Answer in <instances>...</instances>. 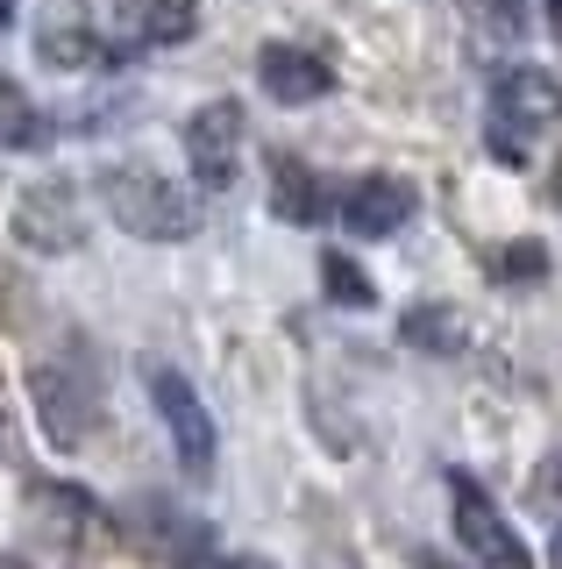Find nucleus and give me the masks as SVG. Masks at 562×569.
Listing matches in <instances>:
<instances>
[{"mask_svg": "<svg viewBox=\"0 0 562 569\" xmlns=\"http://www.w3.org/2000/svg\"><path fill=\"white\" fill-rule=\"evenodd\" d=\"M491 121L513 136H534L549 121H562V79L549 64H505L491 79Z\"/></svg>", "mask_w": 562, "mask_h": 569, "instance_id": "nucleus-7", "label": "nucleus"}, {"mask_svg": "<svg viewBox=\"0 0 562 569\" xmlns=\"http://www.w3.org/2000/svg\"><path fill=\"white\" fill-rule=\"evenodd\" d=\"M257 79H263V93L278 107H313V100L335 93V64H328L321 50H307V43H263L257 50Z\"/></svg>", "mask_w": 562, "mask_h": 569, "instance_id": "nucleus-9", "label": "nucleus"}, {"mask_svg": "<svg viewBox=\"0 0 562 569\" xmlns=\"http://www.w3.org/2000/svg\"><path fill=\"white\" fill-rule=\"evenodd\" d=\"M449 498H455V541H463V548H470V556H478L484 569H534L526 541L513 533V520H505V512L491 506V491H484V485L455 477Z\"/></svg>", "mask_w": 562, "mask_h": 569, "instance_id": "nucleus-6", "label": "nucleus"}, {"mask_svg": "<svg viewBox=\"0 0 562 569\" xmlns=\"http://www.w3.org/2000/svg\"><path fill=\"white\" fill-rule=\"evenodd\" d=\"M37 58L43 64H58V71H100V64H114V58H129L121 43H108L93 22H50L37 36Z\"/></svg>", "mask_w": 562, "mask_h": 569, "instance_id": "nucleus-12", "label": "nucleus"}, {"mask_svg": "<svg viewBox=\"0 0 562 569\" xmlns=\"http://www.w3.org/2000/svg\"><path fill=\"white\" fill-rule=\"evenodd\" d=\"M242 100H207L185 114V164H192V186L200 192H228L242 178Z\"/></svg>", "mask_w": 562, "mask_h": 569, "instance_id": "nucleus-2", "label": "nucleus"}, {"mask_svg": "<svg viewBox=\"0 0 562 569\" xmlns=\"http://www.w3.org/2000/svg\"><path fill=\"white\" fill-rule=\"evenodd\" d=\"M100 207L114 213L121 236L136 242H185L200 236V192H185L179 178L150 164H108L100 171Z\"/></svg>", "mask_w": 562, "mask_h": 569, "instance_id": "nucleus-1", "label": "nucleus"}, {"mask_svg": "<svg viewBox=\"0 0 562 569\" xmlns=\"http://www.w3.org/2000/svg\"><path fill=\"white\" fill-rule=\"evenodd\" d=\"M228 569H278V562H263V556H235Z\"/></svg>", "mask_w": 562, "mask_h": 569, "instance_id": "nucleus-18", "label": "nucleus"}, {"mask_svg": "<svg viewBox=\"0 0 562 569\" xmlns=\"http://www.w3.org/2000/svg\"><path fill=\"white\" fill-rule=\"evenodd\" d=\"M491 278H505V284H534V278H549V242H505L499 257H491Z\"/></svg>", "mask_w": 562, "mask_h": 569, "instance_id": "nucleus-17", "label": "nucleus"}, {"mask_svg": "<svg viewBox=\"0 0 562 569\" xmlns=\"http://www.w3.org/2000/svg\"><path fill=\"white\" fill-rule=\"evenodd\" d=\"M0 569H29V562H22V556H0Z\"/></svg>", "mask_w": 562, "mask_h": 569, "instance_id": "nucleus-22", "label": "nucleus"}, {"mask_svg": "<svg viewBox=\"0 0 562 569\" xmlns=\"http://www.w3.org/2000/svg\"><path fill=\"white\" fill-rule=\"evenodd\" d=\"M463 8V22L491 36V43H520V29H526V14H520V0H455Z\"/></svg>", "mask_w": 562, "mask_h": 569, "instance_id": "nucleus-15", "label": "nucleus"}, {"mask_svg": "<svg viewBox=\"0 0 562 569\" xmlns=\"http://www.w3.org/2000/svg\"><path fill=\"white\" fill-rule=\"evenodd\" d=\"M399 335H407V349H420V356H463L470 349V320L455 307H413L399 320Z\"/></svg>", "mask_w": 562, "mask_h": 569, "instance_id": "nucleus-13", "label": "nucleus"}, {"mask_svg": "<svg viewBox=\"0 0 562 569\" xmlns=\"http://www.w3.org/2000/svg\"><path fill=\"white\" fill-rule=\"evenodd\" d=\"M0 462H8V435H0Z\"/></svg>", "mask_w": 562, "mask_h": 569, "instance_id": "nucleus-23", "label": "nucleus"}, {"mask_svg": "<svg viewBox=\"0 0 562 569\" xmlns=\"http://www.w3.org/2000/svg\"><path fill=\"white\" fill-rule=\"evenodd\" d=\"M541 8H549V29H562V0H541Z\"/></svg>", "mask_w": 562, "mask_h": 569, "instance_id": "nucleus-20", "label": "nucleus"}, {"mask_svg": "<svg viewBox=\"0 0 562 569\" xmlns=\"http://www.w3.org/2000/svg\"><path fill=\"white\" fill-rule=\"evenodd\" d=\"M321 284H328V299L335 307H371V278L357 271V257H342V249H321Z\"/></svg>", "mask_w": 562, "mask_h": 569, "instance_id": "nucleus-16", "label": "nucleus"}, {"mask_svg": "<svg viewBox=\"0 0 562 569\" xmlns=\"http://www.w3.org/2000/svg\"><path fill=\"white\" fill-rule=\"evenodd\" d=\"M263 171H271V207H278V221H292V228H321L328 221V186L313 178L292 150H271L263 157Z\"/></svg>", "mask_w": 562, "mask_h": 569, "instance_id": "nucleus-11", "label": "nucleus"}, {"mask_svg": "<svg viewBox=\"0 0 562 569\" xmlns=\"http://www.w3.org/2000/svg\"><path fill=\"white\" fill-rule=\"evenodd\" d=\"M143 385H150L157 413H164V427H171V449H179V462H185V477H214L221 435H214V420H207L200 391H192V385L179 378V370H164V363H150V370H143Z\"/></svg>", "mask_w": 562, "mask_h": 569, "instance_id": "nucleus-4", "label": "nucleus"}, {"mask_svg": "<svg viewBox=\"0 0 562 569\" xmlns=\"http://www.w3.org/2000/svg\"><path fill=\"white\" fill-rule=\"evenodd\" d=\"M14 22V0H0V29H8Z\"/></svg>", "mask_w": 562, "mask_h": 569, "instance_id": "nucleus-21", "label": "nucleus"}, {"mask_svg": "<svg viewBox=\"0 0 562 569\" xmlns=\"http://www.w3.org/2000/svg\"><path fill=\"white\" fill-rule=\"evenodd\" d=\"M200 29V0H129L121 8V50H171Z\"/></svg>", "mask_w": 562, "mask_h": 569, "instance_id": "nucleus-10", "label": "nucleus"}, {"mask_svg": "<svg viewBox=\"0 0 562 569\" xmlns=\"http://www.w3.org/2000/svg\"><path fill=\"white\" fill-rule=\"evenodd\" d=\"M413 213H420V192L399 171H371V178H357V186L342 192V228H349V236H363V242L399 236Z\"/></svg>", "mask_w": 562, "mask_h": 569, "instance_id": "nucleus-8", "label": "nucleus"}, {"mask_svg": "<svg viewBox=\"0 0 562 569\" xmlns=\"http://www.w3.org/2000/svg\"><path fill=\"white\" fill-rule=\"evenodd\" d=\"M14 242L37 249V257H72L86 242V207H79V186L72 178H37V186L14 200Z\"/></svg>", "mask_w": 562, "mask_h": 569, "instance_id": "nucleus-3", "label": "nucleus"}, {"mask_svg": "<svg viewBox=\"0 0 562 569\" xmlns=\"http://www.w3.org/2000/svg\"><path fill=\"white\" fill-rule=\"evenodd\" d=\"M549 569H562V527H555V541H549Z\"/></svg>", "mask_w": 562, "mask_h": 569, "instance_id": "nucleus-19", "label": "nucleus"}, {"mask_svg": "<svg viewBox=\"0 0 562 569\" xmlns=\"http://www.w3.org/2000/svg\"><path fill=\"white\" fill-rule=\"evenodd\" d=\"M29 399H37V420H43V435L58 441V449H79V441L100 427V391L86 385L79 370H64V363L29 370Z\"/></svg>", "mask_w": 562, "mask_h": 569, "instance_id": "nucleus-5", "label": "nucleus"}, {"mask_svg": "<svg viewBox=\"0 0 562 569\" xmlns=\"http://www.w3.org/2000/svg\"><path fill=\"white\" fill-rule=\"evenodd\" d=\"M50 142V121H43V107L22 93V86L0 71V150H43Z\"/></svg>", "mask_w": 562, "mask_h": 569, "instance_id": "nucleus-14", "label": "nucleus"}]
</instances>
